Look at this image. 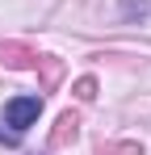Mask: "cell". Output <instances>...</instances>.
<instances>
[{"instance_id": "1", "label": "cell", "mask_w": 151, "mask_h": 155, "mask_svg": "<svg viewBox=\"0 0 151 155\" xmlns=\"http://www.w3.org/2000/svg\"><path fill=\"white\" fill-rule=\"evenodd\" d=\"M38 113H42V97H13V101L4 105V122L17 130H29L34 122H38Z\"/></svg>"}, {"instance_id": "2", "label": "cell", "mask_w": 151, "mask_h": 155, "mask_svg": "<svg viewBox=\"0 0 151 155\" xmlns=\"http://www.w3.org/2000/svg\"><path fill=\"white\" fill-rule=\"evenodd\" d=\"M0 63L4 67H34L38 51H29L25 42H0Z\"/></svg>"}, {"instance_id": "3", "label": "cell", "mask_w": 151, "mask_h": 155, "mask_svg": "<svg viewBox=\"0 0 151 155\" xmlns=\"http://www.w3.org/2000/svg\"><path fill=\"white\" fill-rule=\"evenodd\" d=\"M76 134H80V117H76L72 109L67 113H59V122H55V134H50V147H67Z\"/></svg>"}, {"instance_id": "4", "label": "cell", "mask_w": 151, "mask_h": 155, "mask_svg": "<svg viewBox=\"0 0 151 155\" xmlns=\"http://www.w3.org/2000/svg\"><path fill=\"white\" fill-rule=\"evenodd\" d=\"M34 71H42V84H46V88H55V84H59V76H63V63H59L55 54H38Z\"/></svg>"}, {"instance_id": "5", "label": "cell", "mask_w": 151, "mask_h": 155, "mask_svg": "<svg viewBox=\"0 0 151 155\" xmlns=\"http://www.w3.org/2000/svg\"><path fill=\"white\" fill-rule=\"evenodd\" d=\"M76 97H80V101H92V97H97V80H92V76L76 80Z\"/></svg>"}, {"instance_id": "6", "label": "cell", "mask_w": 151, "mask_h": 155, "mask_svg": "<svg viewBox=\"0 0 151 155\" xmlns=\"http://www.w3.org/2000/svg\"><path fill=\"white\" fill-rule=\"evenodd\" d=\"M109 151L113 155H143V147H139V143H113Z\"/></svg>"}]
</instances>
